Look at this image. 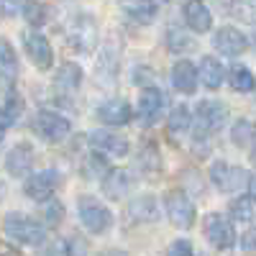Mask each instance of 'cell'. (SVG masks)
<instances>
[{"instance_id":"obj_1","label":"cell","mask_w":256,"mask_h":256,"mask_svg":"<svg viewBox=\"0 0 256 256\" xmlns=\"http://www.w3.org/2000/svg\"><path fill=\"white\" fill-rule=\"evenodd\" d=\"M3 230L13 244L20 246H41L46 238V226L24 216V212H8L3 220Z\"/></svg>"},{"instance_id":"obj_2","label":"cell","mask_w":256,"mask_h":256,"mask_svg":"<svg viewBox=\"0 0 256 256\" xmlns=\"http://www.w3.org/2000/svg\"><path fill=\"white\" fill-rule=\"evenodd\" d=\"M77 212H80V220L82 226L88 228L90 233H105L110 226H113V212L105 208L98 198L92 195H82L80 202H77Z\"/></svg>"},{"instance_id":"obj_3","label":"cell","mask_w":256,"mask_h":256,"mask_svg":"<svg viewBox=\"0 0 256 256\" xmlns=\"http://www.w3.org/2000/svg\"><path fill=\"white\" fill-rule=\"evenodd\" d=\"M210 182L216 184L220 192H241L251 184V174L246 169L236 166V164H228V162H216L210 166Z\"/></svg>"},{"instance_id":"obj_4","label":"cell","mask_w":256,"mask_h":256,"mask_svg":"<svg viewBox=\"0 0 256 256\" xmlns=\"http://www.w3.org/2000/svg\"><path fill=\"white\" fill-rule=\"evenodd\" d=\"M195 120H198V138H205L210 134H216L223 128L226 118H228V108L220 100H200L195 108Z\"/></svg>"},{"instance_id":"obj_5","label":"cell","mask_w":256,"mask_h":256,"mask_svg":"<svg viewBox=\"0 0 256 256\" xmlns=\"http://www.w3.org/2000/svg\"><path fill=\"white\" fill-rule=\"evenodd\" d=\"M34 131L44 138V141H52V144H59L64 141L70 134H72V123L59 116L56 110H38L36 118H34Z\"/></svg>"},{"instance_id":"obj_6","label":"cell","mask_w":256,"mask_h":256,"mask_svg":"<svg viewBox=\"0 0 256 256\" xmlns=\"http://www.w3.org/2000/svg\"><path fill=\"white\" fill-rule=\"evenodd\" d=\"M202 230H205V238L216 246V248H220V251L236 246V241H238L233 223H230L228 218H223L220 212H210V216H205Z\"/></svg>"},{"instance_id":"obj_7","label":"cell","mask_w":256,"mask_h":256,"mask_svg":"<svg viewBox=\"0 0 256 256\" xmlns=\"http://www.w3.org/2000/svg\"><path fill=\"white\" fill-rule=\"evenodd\" d=\"M164 208H166L169 220L177 228H192L195 226L198 210H195V202H192L184 192H169L166 200H164Z\"/></svg>"},{"instance_id":"obj_8","label":"cell","mask_w":256,"mask_h":256,"mask_svg":"<svg viewBox=\"0 0 256 256\" xmlns=\"http://www.w3.org/2000/svg\"><path fill=\"white\" fill-rule=\"evenodd\" d=\"M67 38L70 44L80 52H92L98 44V26L90 16H77L67 26Z\"/></svg>"},{"instance_id":"obj_9","label":"cell","mask_w":256,"mask_h":256,"mask_svg":"<svg viewBox=\"0 0 256 256\" xmlns=\"http://www.w3.org/2000/svg\"><path fill=\"white\" fill-rule=\"evenodd\" d=\"M56 184H59V174L52 172V169H46V172H31L26 184H24V192L26 198H31L34 202H46L54 198L56 192Z\"/></svg>"},{"instance_id":"obj_10","label":"cell","mask_w":256,"mask_h":256,"mask_svg":"<svg viewBox=\"0 0 256 256\" xmlns=\"http://www.w3.org/2000/svg\"><path fill=\"white\" fill-rule=\"evenodd\" d=\"M24 49L38 70H49L54 64V52H52V44L44 34H38V31L24 34Z\"/></svg>"},{"instance_id":"obj_11","label":"cell","mask_w":256,"mask_h":256,"mask_svg":"<svg viewBox=\"0 0 256 256\" xmlns=\"http://www.w3.org/2000/svg\"><path fill=\"white\" fill-rule=\"evenodd\" d=\"M34 156H36V152L28 141L16 144L6 156V172L10 177H28L34 169Z\"/></svg>"},{"instance_id":"obj_12","label":"cell","mask_w":256,"mask_h":256,"mask_svg":"<svg viewBox=\"0 0 256 256\" xmlns=\"http://www.w3.org/2000/svg\"><path fill=\"white\" fill-rule=\"evenodd\" d=\"M88 141L98 154H105V156H128V152H131L128 138L113 131H92Z\"/></svg>"},{"instance_id":"obj_13","label":"cell","mask_w":256,"mask_h":256,"mask_svg":"<svg viewBox=\"0 0 256 256\" xmlns=\"http://www.w3.org/2000/svg\"><path fill=\"white\" fill-rule=\"evenodd\" d=\"M212 46H216L218 54L223 56H238L248 49V38L233 26H223L216 31V36H212Z\"/></svg>"},{"instance_id":"obj_14","label":"cell","mask_w":256,"mask_h":256,"mask_svg":"<svg viewBox=\"0 0 256 256\" xmlns=\"http://www.w3.org/2000/svg\"><path fill=\"white\" fill-rule=\"evenodd\" d=\"M100 190L108 200H123L134 190V174L128 169H108L100 182Z\"/></svg>"},{"instance_id":"obj_15","label":"cell","mask_w":256,"mask_h":256,"mask_svg":"<svg viewBox=\"0 0 256 256\" xmlns=\"http://www.w3.org/2000/svg\"><path fill=\"white\" fill-rule=\"evenodd\" d=\"M95 116H98L100 123L118 128V126L131 123V118H134V108H131V105H128L123 98H110V100H105L100 108L95 110Z\"/></svg>"},{"instance_id":"obj_16","label":"cell","mask_w":256,"mask_h":256,"mask_svg":"<svg viewBox=\"0 0 256 256\" xmlns=\"http://www.w3.org/2000/svg\"><path fill=\"white\" fill-rule=\"evenodd\" d=\"M182 16H184L187 28L195 34H208L212 28V13L202 0H187L182 8Z\"/></svg>"},{"instance_id":"obj_17","label":"cell","mask_w":256,"mask_h":256,"mask_svg":"<svg viewBox=\"0 0 256 256\" xmlns=\"http://www.w3.org/2000/svg\"><path fill=\"white\" fill-rule=\"evenodd\" d=\"M164 102H166V100H164V92H162L159 88H146V90L138 95V108H136L141 123L152 126V123L162 116Z\"/></svg>"},{"instance_id":"obj_18","label":"cell","mask_w":256,"mask_h":256,"mask_svg":"<svg viewBox=\"0 0 256 256\" xmlns=\"http://www.w3.org/2000/svg\"><path fill=\"white\" fill-rule=\"evenodd\" d=\"M198 82H200L198 67H195V64H192L190 59H180L174 67H172V84H174L177 92L192 95V92L198 90Z\"/></svg>"},{"instance_id":"obj_19","label":"cell","mask_w":256,"mask_h":256,"mask_svg":"<svg viewBox=\"0 0 256 256\" xmlns=\"http://www.w3.org/2000/svg\"><path fill=\"white\" fill-rule=\"evenodd\" d=\"M80 84H82V70H80V64H74V62L59 64V70L54 74V90H59L62 95H72V92L80 90Z\"/></svg>"},{"instance_id":"obj_20","label":"cell","mask_w":256,"mask_h":256,"mask_svg":"<svg viewBox=\"0 0 256 256\" xmlns=\"http://www.w3.org/2000/svg\"><path fill=\"white\" fill-rule=\"evenodd\" d=\"M120 8L128 18L141 24V26L152 24V20L156 18V13H159L156 0H120Z\"/></svg>"},{"instance_id":"obj_21","label":"cell","mask_w":256,"mask_h":256,"mask_svg":"<svg viewBox=\"0 0 256 256\" xmlns=\"http://www.w3.org/2000/svg\"><path fill=\"white\" fill-rule=\"evenodd\" d=\"M128 218L134 223H154L159 218V202L154 195H141L128 205Z\"/></svg>"},{"instance_id":"obj_22","label":"cell","mask_w":256,"mask_h":256,"mask_svg":"<svg viewBox=\"0 0 256 256\" xmlns=\"http://www.w3.org/2000/svg\"><path fill=\"white\" fill-rule=\"evenodd\" d=\"M18 77V56L16 49L10 46V41L0 36V84L10 88Z\"/></svg>"},{"instance_id":"obj_23","label":"cell","mask_w":256,"mask_h":256,"mask_svg":"<svg viewBox=\"0 0 256 256\" xmlns=\"http://www.w3.org/2000/svg\"><path fill=\"white\" fill-rule=\"evenodd\" d=\"M198 74H200V82L208 90H218L223 84V80H226V70L216 56H202L200 67H198Z\"/></svg>"},{"instance_id":"obj_24","label":"cell","mask_w":256,"mask_h":256,"mask_svg":"<svg viewBox=\"0 0 256 256\" xmlns=\"http://www.w3.org/2000/svg\"><path fill=\"white\" fill-rule=\"evenodd\" d=\"M138 172L146 180H156V174L162 172V154H159V146L148 141L141 152H138Z\"/></svg>"},{"instance_id":"obj_25","label":"cell","mask_w":256,"mask_h":256,"mask_svg":"<svg viewBox=\"0 0 256 256\" xmlns=\"http://www.w3.org/2000/svg\"><path fill=\"white\" fill-rule=\"evenodd\" d=\"M192 126V116H190V108L187 105H177V108H172V113L166 116V134L169 136H184L190 131Z\"/></svg>"},{"instance_id":"obj_26","label":"cell","mask_w":256,"mask_h":256,"mask_svg":"<svg viewBox=\"0 0 256 256\" xmlns=\"http://www.w3.org/2000/svg\"><path fill=\"white\" fill-rule=\"evenodd\" d=\"M228 212H230V218L238 220V223H251V220H256V198H254V195H241V198H236V200L228 205Z\"/></svg>"},{"instance_id":"obj_27","label":"cell","mask_w":256,"mask_h":256,"mask_svg":"<svg viewBox=\"0 0 256 256\" xmlns=\"http://www.w3.org/2000/svg\"><path fill=\"white\" fill-rule=\"evenodd\" d=\"M228 84L236 92H254L256 90V77L248 67L236 64V67H230V72H228Z\"/></svg>"},{"instance_id":"obj_28","label":"cell","mask_w":256,"mask_h":256,"mask_svg":"<svg viewBox=\"0 0 256 256\" xmlns=\"http://www.w3.org/2000/svg\"><path fill=\"white\" fill-rule=\"evenodd\" d=\"M20 110H24V102H20V100H18L16 95H10L6 105H0V141L6 138L8 128H10V126H13V123L18 120Z\"/></svg>"},{"instance_id":"obj_29","label":"cell","mask_w":256,"mask_h":256,"mask_svg":"<svg viewBox=\"0 0 256 256\" xmlns=\"http://www.w3.org/2000/svg\"><path fill=\"white\" fill-rule=\"evenodd\" d=\"M24 18H26V24L38 28V26H44L46 24V6L41 3V0H24Z\"/></svg>"},{"instance_id":"obj_30","label":"cell","mask_w":256,"mask_h":256,"mask_svg":"<svg viewBox=\"0 0 256 256\" xmlns=\"http://www.w3.org/2000/svg\"><path fill=\"white\" fill-rule=\"evenodd\" d=\"M230 138H233V144H236V146H248L256 138V126L251 120H246V118L236 120V123H233V128H230Z\"/></svg>"},{"instance_id":"obj_31","label":"cell","mask_w":256,"mask_h":256,"mask_svg":"<svg viewBox=\"0 0 256 256\" xmlns=\"http://www.w3.org/2000/svg\"><path fill=\"white\" fill-rule=\"evenodd\" d=\"M166 46H169V52H174V54H184V52H190L192 46H195V41H192L190 34H184L182 28H169Z\"/></svg>"},{"instance_id":"obj_32","label":"cell","mask_w":256,"mask_h":256,"mask_svg":"<svg viewBox=\"0 0 256 256\" xmlns=\"http://www.w3.org/2000/svg\"><path fill=\"white\" fill-rule=\"evenodd\" d=\"M230 13L236 16L244 24H256V0H233L230 3Z\"/></svg>"},{"instance_id":"obj_33","label":"cell","mask_w":256,"mask_h":256,"mask_svg":"<svg viewBox=\"0 0 256 256\" xmlns=\"http://www.w3.org/2000/svg\"><path fill=\"white\" fill-rule=\"evenodd\" d=\"M82 172H84V177H88V180H95V177L105 174V172H108L105 156H98V152L92 156H88V162H84V166H82Z\"/></svg>"},{"instance_id":"obj_34","label":"cell","mask_w":256,"mask_h":256,"mask_svg":"<svg viewBox=\"0 0 256 256\" xmlns=\"http://www.w3.org/2000/svg\"><path fill=\"white\" fill-rule=\"evenodd\" d=\"M62 216H64L62 202H56V200H46V210H44L46 226H49V228H56V226L62 223Z\"/></svg>"},{"instance_id":"obj_35","label":"cell","mask_w":256,"mask_h":256,"mask_svg":"<svg viewBox=\"0 0 256 256\" xmlns=\"http://www.w3.org/2000/svg\"><path fill=\"white\" fill-rule=\"evenodd\" d=\"M166 256H195V254H192V244L187 238H177L166 248Z\"/></svg>"},{"instance_id":"obj_36","label":"cell","mask_w":256,"mask_h":256,"mask_svg":"<svg viewBox=\"0 0 256 256\" xmlns=\"http://www.w3.org/2000/svg\"><path fill=\"white\" fill-rule=\"evenodd\" d=\"M20 10H24V0H0V16L3 18H13Z\"/></svg>"},{"instance_id":"obj_37","label":"cell","mask_w":256,"mask_h":256,"mask_svg":"<svg viewBox=\"0 0 256 256\" xmlns=\"http://www.w3.org/2000/svg\"><path fill=\"white\" fill-rule=\"evenodd\" d=\"M134 82H136V84H144V88H156V80H154L152 70H146V67L136 70V77H134Z\"/></svg>"},{"instance_id":"obj_38","label":"cell","mask_w":256,"mask_h":256,"mask_svg":"<svg viewBox=\"0 0 256 256\" xmlns=\"http://www.w3.org/2000/svg\"><path fill=\"white\" fill-rule=\"evenodd\" d=\"M241 248L244 251H256V228L246 230L244 236H241Z\"/></svg>"},{"instance_id":"obj_39","label":"cell","mask_w":256,"mask_h":256,"mask_svg":"<svg viewBox=\"0 0 256 256\" xmlns=\"http://www.w3.org/2000/svg\"><path fill=\"white\" fill-rule=\"evenodd\" d=\"M98 256H128V254L120 251V248H105V251H100Z\"/></svg>"},{"instance_id":"obj_40","label":"cell","mask_w":256,"mask_h":256,"mask_svg":"<svg viewBox=\"0 0 256 256\" xmlns=\"http://www.w3.org/2000/svg\"><path fill=\"white\" fill-rule=\"evenodd\" d=\"M251 162L256 164V146H254V152H251Z\"/></svg>"},{"instance_id":"obj_41","label":"cell","mask_w":256,"mask_h":256,"mask_svg":"<svg viewBox=\"0 0 256 256\" xmlns=\"http://www.w3.org/2000/svg\"><path fill=\"white\" fill-rule=\"evenodd\" d=\"M251 187H254V198H256V182L254 180H251Z\"/></svg>"},{"instance_id":"obj_42","label":"cell","mask_w":256,"mask_h":256,"mask_svg":"<svg viewBox=\"0 0 256 256\" xmlns=\"http://www.w3.org/2000/svg\"><path fill=\"white\" fill-rule=\"evenodd\" d=\"M156 3H169V0H156Z\"/></svg>"}]
</instances>
